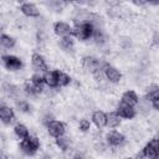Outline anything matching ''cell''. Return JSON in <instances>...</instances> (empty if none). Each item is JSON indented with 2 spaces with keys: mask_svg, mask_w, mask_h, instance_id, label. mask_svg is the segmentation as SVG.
I'll return each mask as SVG.
<instances>
[{
  "mask_svg": "<svg viewBox=\"0 0 159 159\" xmlns=\"http://www.w3.org/2000/svg\"><path fill=\"white\" fill-rule=\"evenodd\" d=\"M94 31V26L91 22H76V25L72 27V36L76 37L77 40L86 41L92 39Z\"/></svg>",
  "mask_w": 159,
  "mask_h": 159,
  "instance_id": "6da1fadb",
  "label": "cell"
},
{
  "mask_svg": "<svg viewBox=\"0 0 159 159\" xmlns=\"http://www.w3.org/2000/svg\"><path fill=\"white\" fill-rule=\"evenodd\" d=\"M20 149L26 155H34L40 149V139L36 135H29L27 138L22 139L20 143Z\"/></svg>",
  "mask_w": 159,
  "mask_h": 159,
  "instance_id": "7a4b0ae2",
  "label": "cell"
},
{
  "mask_svg": "<svg viewBox=\"0 0 159 159\" xmlns=\"http://www.w3.org/2000/svg\"><path fill=\"white\" fill-rule=\"evenodd\" d=\"M102 63L103 62L101 60H98L97 57H94V56H84L82 58V67H83V70L86 72H88V73H92V75L97 73L101 70Z\"/></svg>",
  "mask_w": 159,
  "mask_h": 159,
  "instance_id": "3957f363",
  "label": "cell"
},
{
  "mask_svg": "<svg viewBox=\"0 0 159 159\" xmlns=\"http://www.w3.org/2000/svg\"><path fill=\"white\" fill-rule=\"evenodd\" d=\"M142 154L144 155L145 159H158V157H159V143H158L157 137L150 139L144 145V148L142 149Z\"/></svg>",
  "mask_w": 159,
  "mask_h": 159,
  "instance_id": "277c9868",
  "label": "cell"
},
{
  "mask_svg": "<svg viewBox=\"0 0 159 159\" xmlns=\"http://www.w3.org/2000/svg\"><path fill=\"white\" fill-rule=\"evenodd\" d=\"M125 143V137L118 130H109L106 134V144L112 148H119Z\"/></svg>",
  "mask_w": 159,
  "mask_h": 159,
  "instance_id": "5b68a950",
  "label": "cell"
},
{
  "mask_svg": "<svg viewBox=\"0 0 159 159\" xmlns=\"http://www.w3.org/2000/svg\"><path fill=\"white\" fill-rule=\"evenodd\" d=\"M46 128H47L48 134L51 137H53V138L62 137V135H65V132H66L65 123L60 122V120H56V119H52L51 122H48L46 124Z\"/></svg>",
  "mask_w": 159,
  "mask_h": 159,
  "instance_id": "8992f818",
  "label": "cell"
},
{
  "mask_svg": "<svg viewBox=\"0 0 159 159\" xmlns=\"http://www.w3.org/2000/svg\"><path fill=\"white\" fill-rule=\"evenodd\" d=\"M103 75L104 78L109 82V83H118L122 80V73L118 68L111 66L108 62H106L104 65V70H103Z\"/></svg>",
  "mask_w": 159,
  "mask_h": 159,
  "instance_id": "52a82bcc",
  "label": "cell"
},
{
  "mask_svg": "<svg viewBox=\"0 0 159 159\" xmlns=\"http://www.w3.org/2000/svg\"><path fill=\"white\" fill-rule=\"evenodd\" d=\"M2 65L9 71H17L22 67V61L14 55H4L1 57Z\"/></svg>",
  "mask_w": 159,
  "mask_h": 159,
  "instance_id": "ba28073f",
  "label": "cell"
},
{
  "mask_svg": "<svg viewBox=\"0 0 159 159\" xmlns=\"http://www.w3.org/2000/svg\"><path fill=\"white\" fill-rule=\"evenodd\" d=\"M116 113L120 117V118H125V119H133L137 116V109L135 107L124 104V103H119L116 108Z\"/></svg>",
  "mask_w": 159,
  "mask_h": 159,
  "instance_id": "9c48e42d",
  "label": "cell"
},
{
  "mask_svg": "<svg viewBox=\"0 0 159 159\" xmlns=\"http://www.w3.org/2000/svg\"><path fill=\"white\" fill-rule=\"evenodd\" d=\"M53 32L58 36V37H72V26H70V24L63 22V21H57L53 25Z\"/></svg>",
  "mask_w": 159,
  "mask_h": 159,
  "instance_id": "30bf717a",
  "label": "cell"
},
{
  "mask_svg": "<svg viewBox=\"0 0 159 159\" xmlns=\"http://www.w3.org/2000/svg\"><path fill=\"white\" fill-rule=\"evenodd\" d=\"M31 63H32V67L39 71V72H46L48 71V66L46 63V60L45 57L39 53V52H34L32 56H31Z\"/></svg>",
  "mask_w": 159,
  "mask_h": 159,
  "instance_id": "8fae6325",
  "label": "cell"
},
{
  "mask_svg": "<svg viewBox=\"0 0 159 159\" xmlns=\"http://www.w3.org/2000/svg\"><path fill=\"white\" fill-rule=\"evenodd\" d=\"M20 11L27 17H39L40 16L39 7L32 2H22L20 6Z\"/></svg>",
  "mask_w": 159,
  "mask_h": 159,
  "instance_id": "7c38bea8",
  "label": "cell"
},
{
  "mask_svg": "<svg viewBox=\"0 0 159 159\" xmlns=\"http://www.w3.org/2000/svg\"><path fill=\"white\" fill-rule=\"evenodd\" d=\"M15 120V113L12 108L7 106H0V122L4 124H11Z\"/></svg>",
  "mask_w": 159,
  "mask_h": 159,
  "instance_id": "4fadbf2b",
  "label": "cell"
},
{
  "mask_svg": "<svg viewBox=\"0 0 159 159\" xmlns=\"http://www.w3.org/2000/svg\"><path fill=\"white\" fill-rule=\"evenodd\" d=\"M120 102L124 103V104L135 107V106L138 104V102H139V97H138V94H137L135 91H133V89H128V91H125V92L122 94Z\"/></svg>",
  "mask_w": 159,
  "mask_h": 159,
  "instance_id": "5bb4252c",
  "label": "cell"
},
{
  "mask_svg": "<svg viewBox=\"0 0 159 159\" xmlns=\"http://www.w3.org/2000/svg\"><path fill=\"white\" fill-rule=\"evenodd\" d=\"M106 119H107V117H106V113L103 112V111H94L93 113H92V123L98 128V129H101V128H104L106 127Z\"/></svg>",
  "mask_w": 159,
  "mask_h": 159,
  "instance_id": "9a60e30c",
  "label": "cell"
},
{
  "mask_svg": "<svg viewBox=\"0 0 159 159\" xmlns=\"http://www.w3.org/2000/svg\"><path fill=\"white\" fill-rule=\"evenodd\" d=\"M43 80H45V84L48 86L50 88H57L58 87L56 70H52V71L48 70V71H46L43 73Z\"/></svg>",
  "mask_w": 159,
  "mask_h": 159,
  "instance_id": "2e32d148",
  "label": "cell"
},
{
  "mask_svg": "<svg viewBox=\"0 0 159 159\" xmlns=\"http://www.w3.org/2000/svg\"><path fill=\"white\" fill-rule=\"evenodd\" d=\"M106 127L111 128V129H114L120 125V122H122V118L116 113V112H109V113H106Z\"/></svg>",
  "mask_w": 159,
  "mask_h": 159,
  "instance_id": "e0dca14e",
  "label": "cell"
},
{
  "mask_svg": "<svg viewBox=\"0 0 159 159\" xmlns=\"http://www.w3.org/2000/svg\"><path fill=\"white\" fill-rule=\"evenodd\" d=\"M24 91H25L27 94H30V96H37V94L42 93L43 88L37 87V86H35L30 80H26L25 83H24Z\"/></svg>",
  "mask_w": 159,
  "mask_h": 159,
  "instance_id": "ac0fdd59",
  "label": "cell"
},
{
  "mask_svg": "<svg viewBox=\"0 0 159 159\" xmlns=\"http://www.w3.org/2000/svg\"><path fill=\"white\" fill-rule=\"evenodd\" d=\"M14 133H15V135H16L20 140H22V139H25V138H27V137L30 135L29 128H27L25 124H22V123H17V124L14 127Z\"/></svg>",
  "mask_w": 159,
  "mask_h": 159,
  "instance_id": "d6986e66",
  "label": "cell"
},
{
  "mask_svg": "<svg viewBox=\"0 0 159 159\" xmlns=\"http://www.w3.org/2000/svg\"><path fill=\"white\" fill-rule=\"evenodd\" d=\"M159 97V86L157 83H152L147 87V93H145V99L148 102H150L152 99L154 98H158Z\"/></svg>",
  "mask_w": 159,
  "mask_h": 159,
  "instance_id": "ffe728a7",
  "label": "cell"
},
{
  "mask_svg": "<svg viewBox=\"0 0 159 159\" xmlns=\"http://www.w3.org/2000/svg\"><path fill=\"white\" fill-rule=\"evenodd\" d=\"M56 73H57V83H58V87H66L71 83V76L67 75L66 72L61 71V70H56Z\"/></svg>",
  "mask_w": 159,
  "mask_h": 159,
  "instance_id": "44dd1931",
  "label": "cell"
},
{
  "mask_svg": "<svg viewBox=\"0 0 159 159\" xmlns=\"http://www.w3.org/2000/svg\"><path fill=\"white\" fill-rule=\"evenodd\" d=\"M2 88H4L5 93H6L9 97H11V98H15V99H19L20 89H19V87H17V86H15V84H11V83H4Z\"/></svg>",
  "mask_w": 159,
  "mask_h": 159,
  "instance_id": "7402d4cb",
  "label": "cell"
},
{
  "mask_svg": "<svg viewBox=\"0 0 159 159\" xmlns=\"http://www.w3.org/2000/svg\"><path fill=\"white\" fill-rule=\"evenodd\" d=\"M15 43H16V41H15V39L12 36H10L7 34H1L0 35V45L2 47H5V48H12L15 46Z\"/></svg>",
  "mask_w": 159,
  "mask_h": 159,
  "instance_id": "603a6c76",
  "label": "cell"
},
{
  "mask_svg": "<svg viewBox=\"0 0 159 159\" xmlns=\"http://www.w3.org/2000/svg\"><path fill=\"white\" fill-rule=\"evenodd\" d=\"M92 39H93V41H94L97 45H103V43L106 42V34H104L103 29H102V27H94Z\"/></svg>",
  "mask_w": 159,
  "mask_h": 159,
  "instance_id": "cb8c5ba5",
  "label": "cell"
},
{
  "mask_svg": "<svg viewBox=\"0 0 159 159\" xmlns=\"http://www.w3.org/2000/svg\"><path fill=\"white\" fill-rule=\"evenodd\" d=\"M56 145L62 150V152H67L70 148H71V139L66 135H62V137H58L56 138Z\"/></svg>",
  "mask_w": 159,
  "mask_h": 159,
  "instance_id": "d4e9b609",
  "label": "cell"
},
{
  "mask_svg": "<svg viewBox=\"0 0 159 159\" xmlns=\"http://www.w3.org/2000/svg\"><path fill=\"white\" fill-rule=\"evenodd\" d=\"M58 43H60V47H61L63 51H66V52L72 51L73 47H75V41H73V39H72L71 36H70V37H62Z\"/></svg>",
  "mask_w": 159,
  "mask_h": 159,
  "instance_id": "484cf974",
  "label": "cell"
},
{
  "mask_svg": "<svg viewBox=\"0 0 159 159\" xmlns=\"http://www.w3.org/2000/svg\"><path fill=\"white\" fill-rule=\"evenodd\" d=\"M135 107H138L137 109L139 111V113H142V114H144V116H147L148 113H149V111H150V103L145 99V98H139V102H138V104L135 106Z\"/></svg>",
  "mask_w": 159,
  "mask_h": 159,
  "instance_id": "4316f807",
  "label": "cell"
},
{
  "mask_svg": "<svg viewBox=\"0 0 159 159\" xmlns=\"http://www.w3.org/2000/svg\"><path fill=\"white\" fill-rule=\"evenodd\" d=\"M16 107H17V109L20 111V112H22V113H29L30 111H31V106H30V103L27 102V101H25V99H16Z\"/></svg>",
  "mask_w": 159,
  "mask_h": 159,
  "instance_id": "83f0119b",
  "label": "cell"
},
{
  "mask_svg": "<svg viewBox=\"0 0 159 159\" xmlns=\"http://www.w3.org/2000/svg\"><path fill=\"white\" fill-rule=\"evenodd\" d=\"M30 81H31V82H32L35 86H37V87H41V88H43V86H45L43 75H40V72H36V73H34V75L31 76Z\"/></svg>",
  "mask_w": 159,
  "mask_h": 159,
  "instance_id": "f1b7e54d",
  "label": "cell"
},
{
  "mask_svg": "<svg viewBox=\"0 0 159 159\" xmlns=\"http://www.w3.org/2000/svg\"><path fill=\"white\" fill-rule=\"evenodd\" d=\"M78 129L81 132H83V133L88 132L91 129V122L88 119H81L80 123H78Z\"/></svg>",
  "mask_w": 159,
  "mask_h": 159,
  "instance_id": "f546056e",
  "label": "cell"
},
{
  "mask_svg": "<svg viewBox=\"0 0 159 159\" xmlns=\"http://www.w3.org/2000/svg\"><path fill=\"white\" fill-rule=\"evenodd\" d=\"M133 159H145V158H144V155H143V154H142V152H140V153H138Z\"/></svg>",
  "mask_w": 159,
  "mask_h": 159,
  "instance_id": "4dcf8cb0",
  "label": "cell"
},
{
  "mask_svg": "<svg viewBox=\"0 0 159 159\" xmlns=\"http://www.w3.org/2000/svg\"><path fill=\"white\" fill-rule=\"evenodd\" d=\"M73 159H84V157H83L82 154H76V155L73 157Z\"/></svg>",
  "mask_w": 159,
  "mask_h": 159,
  "instance_id": "1f68e13d",
  "label": "cell"
},
{
  "mask_svg": "<svg viewBox=\"0 0 159 159\" xmlns=\"http://www.w3.org/2000/svg\"><path fill=\"white\" fill-rule=\"evenodd\" d=\"M42 159H53L51 155H48V154H45V155H42Z\"/></svg>",
  "mask_w": 159,
  "mask_h": 159,
  "instance_id": "d6a6232c",
  "label": "cell"
},
{
  "mask_svg": "<svg viewBox=\"0 0 159 159\" xmlns=\"http://www.w3.org/2000/svg\"><path fill=\"white\" fill-rule=\"evenodd\" d=\"M125 159H133V158H125Z\"/></svg>",
  "mask_w": 159,
  "mask_h": 159,
  "instance_id": "836d02e7",
  "label": "cell"
}]
</instances>
